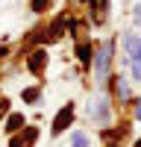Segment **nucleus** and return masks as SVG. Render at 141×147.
I'll return each instance as SVG.
<instances>
[{
    "label": "nucleus",
    "instance_id": "nucleus-10",
    "mask_svg": "<svg viewBox=\"0 0 141 147\" xmlns=\"http://www.w3.org/2000/svg\"><path fill=\"white\" fill-rule=\"evenodd\" d=\"M77 53H79L82 62H88V59H91V47H88V44H79V50H77Z\"/></svg>",
    "mask_w": 141,
    "mask_h": 147
},
{
    "label": "nucleus",
    "instance_id": "nucleus-5",
    "mask_svg": "<svg viewBox=\"0 0 141 147\" xmlns=\"http://www.w3.org/2000/svg\"><path fill=\"white\" fill-rule=\"evenodd\" d=\"M124 47H126V53H129L132 62H135V59H141V38H138V35H132V32L124 35Z\"/></svg>",
    "mask_w": 141,
    "mask_h": 147
},
{
    "label": "nucleus",
    "instance_id": "nucleus-12",
    "mask_svg": "<svg viewBox=\"0 0 141 147\" xmlns=\"http://www.w3.org/2000/svg\"><path fill=\"white\" fill-rule=\"evenodd\" d=\"M47 3H50V0H32V12H44Z\"/></svg>",
    "mask_w": 141,
    "mask_h": 147
},
{
    "label": "nucleus",
    "instance_id": "nucleus-6",
    "mask_svg": "<svg viewBox=\"0 0 141 147\" xmlns=\"http://www.w3.org/2000/svg\"><path fill=\"white\" fill-rule=\"evenodd\" d=\"M44 62H47V53H44V50H35V53H32V56L27 59V68H30L32 74H41Z\"/></svg>",
    "mask_w": 141,
    "mask_h": 147
},
{
    "label": "nucleus",
    "instance_id": "nucleus-1",
    "mask_svg": "<svg viewBox=\"0 0 141 147\" xmlns=\"http://www.w3.org/2000/svg\"><path fill=\"white\" fill-rule=\"evenodd\" d=\"M109 65H112V41H103L97 56H94V74H97V80H106Z\"/></svg>",
    "mask_w": 141,
    "mask_h": 147
},
{
    "label": "nucleus",
    "instance_id": "nucleus-15",
    "mask_svg": "<svg viewBox=\"0 0 141 147\" xmlns=\"http://www.w3.org/2000/svg\"><path fill=\"white\" fill-rule=\"evenodd\" d=\"M135 118H138V121H141V103H138V106H135Z\"/></svg>",
    "mask_w": 141,
    "mask_h": 147
},
{
    "label": "nucleus",
    "instance_id": "nucleus-3",
    "mask_svg": "<svg viewBox=\"0 0 141 147\" xmlns=\"http://www.w3.org/2000/svg\"><path fill=\"white\" fill-rule=\"evenodd\" d=\"M35 138H38V129H35V127H27L23 132H18V136L9 138V147H32Z\"/></svg>",
    "mask_w": 141,
    "mask_h": 147
},
{
    "label": "nucleus",
    "instance_id": "nucleus-11",
    "mask_svg": "<svg viewBox=\"0 0 141 147\" xmlns=\"http://www.w3.org/2000/svg\"><path fill=\"white\" fill-rule=\"evenodd\" d=\"M23 100H38V88H27L23 91Z\"/></svg>",
    "mask_w": 141,
    "mask_h": 147
},
{
    "label": "nucleus",
    "instance_id": "nucleus-8",
    "mask_svg": "<svg viewBox=\"0 0 141 147\" xmlns=\"http://www.w3.org/2000/svg\"><path fill=\"white\" fill-rule=\"evenodd\" d=\"M70 147H88V136L85 132H74L70 136Z\"/></svg>",
    "mask_w": 141,
    "mask_h": 147
},
{
    "label": "nucleus",
    "instance_id": "nucleus-17",
    "mask_svg": "<svg viewBox=\"0 0 141 147\" xmlns=\"http://www.w3.org/2000/svg\"><path fill=\"white\" fill-rule=\"evenodd\" d=\"M135 147H141V138H138V141H135Z\"/></svg>",
    "mask_w": 141,
    "mask_h": 147
},
{
    "label": "nucleus",
    "instance_id": "nucleus-2",
    "mask_svg": "<svg viewBox=\"0 0 141 147\" xmlns=\"http://www.w3.org/2000/svg\"><path fill=\"white\" fill-rule=\"evenodd\" d=\"M70 121H74V106L68 103V106H62V109H59V115L53 118V136H59V132H65Z\"/></svg>",
    "mask_w": 141,
    "mask_h": 147
},
{
    "label": "nucleus",
    "instance_id": "nucleus-7",
    "mask_svg": "<svg viewBox=\"0 0 141 147\" xmlns=\"http://www.w3.org/2000/svg\"><path fill=\"white\" fill-rule=\"evenodd\" d=\"M6 129H9V132H18V129H23V115H9V121H6Z\"/></svg>",
    "mask_w": 141,
    "mask_h": 147
},
{
    "label": "nucleus",
    "instance_id": "nucleus-14",
    "mask_svg": "<svg viewBox=\"0 0 141 147\" xmlns=\"http://www.w3.org/2000/svg\"><path fill=\"white\" fill-rule=\"evenodd\" d=\"M6 112H9V103H6V100H0V115H6Z\"/></svg>",
    "mask_w": 141,
    "mask_h": 147
},
{
    "label": "nucleus",
    "instance_id": "nucleus-13",
    "mask_svg": "<svg viewBox=\"0 0 141 147\" xmlns=\"http://www.w3.org/2000/svg\"><path fill=\"white\" fill-rule=\"evenodd\" d=\"M132 77L141 80V59H135V62H132Z\"/></svg>",
    "mask_w": 141,
    "mask_h": 147
},
{
    "label": "nucleus",
    "instance_id": "nucleus-16",
    "mask_svg": "<svg viewBox=\"0 0 141 147\" xmlns=\"http://www.w3.org/2000/svg\"><path fill=\"white\" fill-rule=\"evenodd\" d=\"M135 21H141V9H138V12H135Z\"/></svg>",
    "mask_w": 141,
    "mask_h": 147
},
{
    "label": "nucleus",
    "instance_id": "nucleus-4",
    "mask_svg": "<svg viewBox=\"0 0 141 147\" xmlns=\"http://www.w3.org/2000/svg\"><path fill=\"white\" fill-rule=\"evenodd\" d=\"M88 112H91V118H94V121H109V100H106V97H97V100H91Z\"/></svg>",
    "mask_w": 141,
    "mask_h": 147
},
{
    "label": "nucleus",
    "instance_id": "nucleus-9",
    "mask_svg": "<svg viewBox=\"0 0 141 147\" xmlns=\"http://www.w3.org/2000/svg\"><path fill=\"white\" fill-rule=\"evenodd\" d=\"M115 88H117V97H121V100H126V97H129V88H126V82H124V80H117Z\"/></svg>",
    "mask_w": 141,
    "mask_h": 147
}]
</instances>
